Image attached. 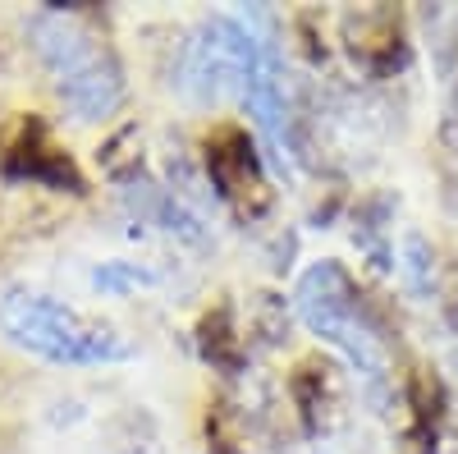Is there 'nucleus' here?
Returning a JSON list of instances; mask_svg holds the SVG:
<instances>
[{
	"label": "nucleus",
	"mask_w": 458,
	"mask_h": 454,
	"mask_svg": "<svg viewBox=\"0 0 458 454\" xmlns=\"http://www.w3.org/2000/svg\"><path fill=\"white\" fill-rule=\"evenodd\" d=\"M0 335L28 358H42L51 367H110L138 354V345L120 326L37 289L0 294Z\"/></svg>",
	"instance_id": "3"
},
{
	"label": "nucleus",
	"mask_w": 458,
	"mask_h": 454,
	"mask_svg": "<svg viewBox=\"0 0 458 454\" xmlns=\"http://www.w3.org/2000/svg\"><path fill=\"white\" fill-rule=\"evenodd\" d=\"M289 399H293V413L308 436H330L344 423V386H339L335 367L321 358H302L293 367Z\"/></svg>",
	"instance_id": "7"
},
{
	"label": "nucleus",
	"mask_w": 458,
	"mask_h": 454,
	"mask_svg": "<svg viewBox=\"0 0 458 454\" xmlns=\"http://www.w3.org/2000/svg\"><path fill=\"white\" fill-rule=\"evenodd\" d=\"M403 427H399V454H440L445 436V390L431 372H412L399 386Z\"/></svg>",
	"instance_id": "8"
},
{
	"label": "nucleus",
	"mask_w": 458,
	"mask_h": 454,
	"mask_svg": "<svg viewBox=\"0 0 458 454\" xmlns=\"http://www.w3.org/2000/svg\"><path fill=\"white\" fill-rule=\"evenodd\" d=\"M202 166H207V184L216 188V198L234 216L257 220L271 211L276 188H271L266 161L243 124H234V120L211 124V133L202 138Z\"/></svg>",
	"instance_id": "4"
},
{
	"label": "nucleus",
	"mask_w": 458,
	"mask_h": 454,
	"mask_svg": "<svg viewBox=\"0 0 458 454\" xmlns=\"http://www.w3.org/2000/svg\"><path fill=\"white\" fill-rule=\"evenodd\" d=\"M344 47H349L353 64H362L376 79L403 69V60H408V37H403V23L394 10L344 14Z\"/></svg>",
	"instance_id": "6"
},
{
	"label": "nucleus",
	"mask_w": 458,
	"mask_h": 454,
	"mask_svg": "<svg viewBox=\"0 0 458 454\" xmlns=\"http://www.w3.org/2000/svg\"><path fill=\"white\" fill-rule=\"evenodd\" d=\"M151 280H157V276H151L147 267H129V261H106V267L92 271V285L101 294H129V289H142Z\"/></svg>",
	"instance_id": "11"
},
{
	"label": "nucleus",
	"mask_w": 458,
	"mask_h": 454,
	"mask_svg": "<svg viewBox=\"0 0 458 454\" xmlns=\"http://www.w3.org/2000/svg\"><path fill=\"white\" fill-rule=\"evenodd\" d=\"M321 454H326V450H321Z\"/></svg>",
	"instance_id": "13"
},
{
	"label": "nucleus",
	"mask_w": 458,
	"mask_h": 454,
	"mask_svg": "<svg viewBox=\"0 0 458 454\" xmlns=\"http://www.w3.org/2000/svg\"><path fill=\"white\" fill-rule=\"evenodd\" d=\"M403 276L417 294H431L436 289V253L427 248L422 235H408L403 239Z\"/></svg>",
	"instance_id": "10"
},
{
	"label": "nucleus",
	"mask_w": 458,
	"mask_h": 454,
	"mask_svg": "<svg viewBox=\"0 0 458 454\" xmlns=\"http://www.w3.org/2000/svg\"><path fill=\"white\" fill-rule=\"evenodd\" d=\"M28 37L73 120L97 124L124 106L129 97L124 64L114 56V47L92 28L88 10H69V5L37 10L28 19Z\"/></svg>",
	"instance_id": "2"
},
{
	"label": "nucleus",
	"mask_w": 458,
	"mask_h": 454,
	"mask_svg": "<svg viewBox=\"0 0 458 454\" xmlns=\"http://www.w3.org/2000/svg\"><path fill=\"white\" fill-rule=\"evenodd\" d=\"M0 175L14 184L51 188V193H83L88 188L73 157L55 142L51 124L42 116H32V110H23L0 138Z\"/></svg>",
	"instance_id": "5"
},
{
	"label": "nucleus",
	"mask_w": 458,
	"mask_h": 454,
	"mask_svg": "<svg viewBox=\"0 0 458 454\" xmlns=\"http://www.w3.org/2000/svg\"><path fill=\"white\" fill-rule=\"evenodd\" d=\"M198 349H202V358L211 363V367H220V372H239L243 367V358H248V339L239 335V326H234V313L225 308H211L202 321H198Z\"/></svg>",
	"instance_id": "9"
},
{
	"label": "nucleus",
	"mask_w": 458,
	"mask_h": 454,
	"mask_svg": "<svg viewBox=\"0 0 458 454\" xmlns=\"http://www.w3.org/2000/svg\"><path fill=\"white\" fill-rule=\"evenodd\" d=\"M293 313H298L302 326L321 339V345H330L344 363H349V372L358 376L362 395L376 408H390L399 399L386 330L376 326L371 308L362 303V289H358L353 271L344 267V261L326 257V261H312V267L298 276Z\"/></svg>",
	"instance_id": "1"
},
{
	"label": "nucleus",
	"mask_w": 458,
	"mask_h": 454,
	"mask_svg": "<svg viewBox=\"0 0 458 454\" xmlns=\"http://www.w3.org/2000/svg\"><path fill=\"white\" fill-rule=\"evenodd\" d=\"M445 138L458 147V83H454V97H449V120H445Z\"/></svg>",
	"instance_id": "12"
}]
</instances>
